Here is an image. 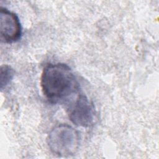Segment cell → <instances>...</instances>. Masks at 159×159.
I'll use <instances>...</instances> for the list:
<instances>
[{
	"instance_id": "obj_1",
	"label": "cell",
	"mask_w": 159,
	"mask_h": 159,
	"mask_svg": "<svg viewBox=\"0 0 159 159\" xmlns=\"http://www.w3.org/2000/svg\"><path fill=\"white\" fill-rule=\"evenodd\" d=\"M43 94L52 103L68 101L79 91L80 85L72 70L66 64L46 65L40 77Z\"/></svg>"
},
{
	"instance_id": "obj_2",
	"label": "cell",
	"mask_w": 159,
	"mask_h": 159,
	"mask_svg": "<svg viewBox=\"0 0 159 159\" xmlns=\"http://www.w3.org/2000/svg\"><path fill=\"white\" fill-rule=\"evenodd\" d=\"M79 132L67 124L54 127L49 132L47 143L51 152L60 157L74 155L80 146Z\"/></svg>"
},
{
	"instance_id": "obj_3",
	"label": "cell",
	"mask_w": 159,
	"mask_h": 159,
	"mask_svg": "<svg viewBox=\"0 0 159 159\" xmlns=\"http://www.w3.org/2000/svg\"><path fill=\"white\" fill-rule=\"evenodd\" d=\"M68 117L73 124L80 127H87L93 123L94 107L84 94H78L68 108Z\"/></svg>"
},
{
	"instance_id": "obj_4",
	"label": "cell",
	"mask_w": 159,
	"mask_h": 159,
	"mask_svg": "<svg viewBox=\"0 0 159 159\" xmlns=\"http://www.w3.org/2000/svg\"><path fill=\"white\" fill-rule=\"evenodd\" d=\"M22 35V27L18 16L2 7L0 9V37L2 42L11 43Z\"/></svg>"
},
{
	"instance_id": "obj_5",
	"label": "cell",
	"mask_w": 159,
	"mask_h": 159,
	"mask_svg": "<svg viewBox=\"0 0 159 159\" xmlns=\"http://www.w3.org/2000/svg\"><path fill=\"white\" fill-rule=\"evenodd\" d=\"M15 75L14 69L7 65H3L1 66L0 70V84L1 89L2 91L13 79Z\"/></svg>"
}]
</instances>
